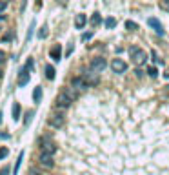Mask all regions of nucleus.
I'll return each instance as SVG.
<instances>
[{
    "label": "nucleus",
    "instance_id": "17",
    "mask_svg": "<svg viewBox=\"0 0 169 175\" xmlns=\"http://www.w3.org/2000/svg\"><path fill=\"white\" fill-rule=\"evenodd\" d=\"M33 99H35V102H40V99H42V88H40V86L35 88V91H33Z\"/></svg>",
    "mask_w": 169,
    "mask_h": 175
},
{
    "label": "nucleus",
    "instance_id": "13",
    "mask_svg": "<svg viewBox=\"0 0 169 175\" xmlns=\"http://www.w3.org/2000/svg\"><path fill=\"white\" fill-rule=\"evenodd\" d=\"M85 22H87L85 15H82V13L76 15V18H75V28H76V29H82V28L85 26Z\"/></svg>",
    "mask_w": 169,
    "mask_h": 175
},
{
    "label": "nucleus",
    "instance_id": "36",
    "mask_svg": "<svg viewBox=\"0 0 169 175\" xmlns=\"http://www.w3.org/2000/svg\"><path fill=\"white\" fill-rule=\"evenodd\" d=\"M0 77H2V69H0Z\"/></svg>",
    "mask_w": 169,
    "mask_h": 175
},
{
    "label": "nucleus",
    "instance_id": "8",
    "mask_svg": "<svg viewBox=\"0 0 169 175\" xmlns=\"http://www.w3.org/2000/svg\"><path fill=\"white\" fill-rule=\"evenodd\" d=\"M71 88H75L76 91L80 93V91H84V90H87L89 86H87V82H85L84 77H75L73 80H71Z\"/></svg>",
    "mask_w": 169,
    "mask_h": 175
},
{
    "label": "nucleus",
    "instance_id": "23",
    "mask_svg": "<svg viewBox=\"0 0 169 175\" xmlns=\"http://www.w3.org/2000/svg\"><path fill=\"white\" fill-rule=\"evenodd\" d=\"M46 37H47V28L44 26L42 29L38 31V39H46Z\"/></svg>",
    "mask_w": 169,
    "mask_h": 175
},
{
    "label": "nucleus",
    "instance_id": "11",
    "mask_svg": "<svg viewBox=\"0 0 169 175\" xmlns=\"http://www.w3.org/2000/svg\"><path fill=\"white\" fill-rule=\"evenodd\" d=\"M49 55H51V59H53V60H60V57H62V46H60V44H56V46H53V48H51V51H49Z\"/></svg>",
    "mask_w": 169,
    "mask_h": 175
},
{
    "label": "nucleus",
    "instance_id": "14",
    "mask_svg": "<svg viewBox=\"0 0 169 175\" xmlns=\"http://www.w3.org/2000/svg\"><path fill=\"white\" fill-rule=\"evenodd\" d=\"M64 93H65V95H67V99H71V100H76V99H78V91H76V90H75V88H64L62 90Z\"/></svg>",
    "mask_w": 169,
    "mask_h": 175
},
{
    "label": "nucleus",
    "instance_id": "30",
    "mask_svg": "<svg viewBox=\"0 0 169 175\" xmlns=\"http://www.w3.org/2000/svg\"><path fill=\"white\" fill-rule=\"evenodd\" d=\"M31 117H33V111H31V113H27V117H26V124L31 122Z\"/></svg>",
    "mask_w": 169,
    "mask_h": 175
},
{
    "label": "nucleus",
    "instance_id": "12",
    "mask_svg": "<svg viewBox=\"0 0 169 175\" xmlns=\"http://www.w3.org/2000/svg\"><path fill=\"white\" fill-rule=\"evenodd\" d=\"M84 79H85V82H87V86L91 88V86H95V84H98V77H96V73H85L84 75Z\"/></svg>",
    "mask_w": 169,
    "mask_h": 175
},
{
    "label": "nucleus",
    "instance_id": "25",
    "mask_svg": "<svg viewBox=\"0 0 169 175\" xmlns=\"http://www.w3.org/2000/svg\"><path fill=\"white\" fill-rule=\"evenodd\" d=\"M7 153H9V150H7V148H0V159H6Z\"/></svg>",
    "mask_w": 169,
    "mask_h": 175
},
{
    "label": "nucleus",
    "instance_id": "29",
    "mask_svg": "<svg viewBox=\"0 0 169 175\" xmlns=\"http://www.w3.org/2000/svg\"><path fill=\"white\" fill-rule=\"evenodd\" d=\"M6 6H7V2H6V0H2V2H0V11L6 9Z\"/></svg>",
    "mask_w": 169,
    "mask_h": 175
},
{
    "label": "nucleus",
    "instance_id": "2",
    "mask_svg": "<svg viewBox=\"0 0 169 175\" xmlns=\"http://www.w3.org/2000/svg\"><path fill=\"white\" fill-rule=\"evenodd\" d=\"M33 69V59L27 60V64L20 69V75H18V86H26L29 82V71Z\"/></svg>",
    "mask_w": 169,
    "mask_h": 175
},
{
    "label": "nucleus",
    "instance_id": "18",
    "mask_svg": "<svg viewBox=\"0 0 169 175\" xmlns=\"http://www.w3.org/2000/svg\"><path fill=\"white\" fill-rule=\"evenodd\" d=\"M46 77H47L49 80H53L55 79V68L53 66H46Z\"/></svg>",
    "mask_w": 169,
    "mask_h": 175
},
{
    "label": "nucleus",
    "instance_id": "4",
    "mask_svg": "<svg viewBox=\"0 0 169 175\" xmlns=\"http://www.w3.org/2000/svg\"><path fill=\"white\" fill-rule=\"evenodd\" d=\"M64 121H65V117H64L62 111H58V113H51V115H49V119H47V122H49L51 128H62Z\"/></svg>",
    "mask_w": 169,
    "mask_h": 175
},
{
    "label": "nucleus",
    "instance_id": "28",
    "mask_svg": "<svg viewBox=\"0 0 169 175\" xmlns=\"http://www.w3.org/2000/svg\"><path fill=\"white\" fill-rule=\"evenodd\" d=\"M9 173V168H7V166H4V168H2V172H0V175H7Z\"/></svg>",
    "mask_w": 169,
    "mask_h": 175
},
{
    "label": "nucleus",
    "instance_id": "35",
    "mask_svg": "<svg viewBox=\"0 0 169 175\" xmlns=\"http://www.w3.org/2000/svg\"><path fill=\"white\" fill-rule=\"evenodd\" d=\"M0 122H2V113H0Z\"/></svg>",
    "mask_w": 169,
    "mask_h": 175
},
{
    "label": "nucleus",
    "instance_id": "33",
    "mask_svg": "<svg viewBox=\"0 0 169 175\" xmlns=\"http://www.w3.org/2000/svg\"><path fill=\"white\" fill-rule=\"evenodd\" d=\"M4 20H6V17H0V24H2Z\"/></svg>",
    "mask_w": 169,
    "mask_h": 175
},
{
    "label": "nucleus",
    "instance_id": "26",
    "mask_svg": "<svg viewBox=\"0 0 169 175\" xmlns=\"http://www.w3.org/2000/svg\"><path fill=\"white\" fill-rule=\"evenodd\" d=\"M29 175H44V173L40 170H36V168H31V170H29Z\"/></svg>",
    "mask_w": 169,
    "mask_h": 175
},
{
    "label": "nucleus",
    "instance_id": "10",
    "mask_svg": "<svg viewBox=\"0 0 169 175\" xmlns=\"http://www.w3.org/2000/svg\"><path fill=\"white\" fill-rule=\"evenodd\" d=\"M40 153H46V155H51L53 157L55 153H56V144L55 142H51V141H44L42 146H40Z\"/></svg>",
    "mask_w": 169,
    "mask_h": 175
},
{
    "label": "nucleus",
    "instance_id": "32",
    "mask_svg": "<svg viewBox=\"0 0 169 175\" xmlns=\"http://www.w3.org/2000/svg\"><path fill=\"white\" fill-rule=\"evenodd\" d=\"M9 135H6V133H0V139H7Z\"/></svg>",
    "mask_w": 169,
    "mask_h": 175
},
{
    "label": "nucleus",
    "instance_id": "34",
    "mask_svg": "<svg viewBox=\"0 0 169 175\" xmlns=\"http://www.w3.org/2000/svg\"><path fill=\"white\" fill-rule=\"evenodd\" d=\"M166 79H169V69H167V73H166Z\"/></svg>",
    "mask_w": 169,
    "mask_h": 175
},
{
    "label": "nucleus",
    "instance_id": "24",
    "mask_svg": "<svg viewBox=\"0 0 169 175\" xmlns=\"http://www.w3.org/2000/svg\"><path fill=\"white\" fill-rule=\"evenodd\" d=\"M160 8L166 9V11H169V0H160Z\"/></svg>",
    "mask_w": 169,
    "mask_h": 175
},
{
    "label": "nucleus",
    "instance_id": "5",
    "mask_svg": "<svg viewBox=\"0 0 169 175\" xmlns=\"http://www.w3.org/2000/svg\"><path fill=\"white\" fill-rule=\"evenodd\" d=\"M71 102H73V100L67 99V95L64 91H60L58 97H56V110H60V111H62V110H67V108L71 106Z\"/></svg>",
    "mask_w": 169,
    "mask_h": 175
},
{
    "label": "nucleus",
    "instance_id": "31",
    "mask_svg": "<svg viewBox=\"0 0 169 175\" xmlns=\"http://www.w3.org/2000/svg\"><path fill=\"white\" fill-rule=\"evenodd\" d=\"M4 60H6V53H4V51H0V64H2Z\"/></svg>",
    "mask_w": 169,
    "mask_h": 175
},
{
    "label": "nucleus",
    "instance_id": "1",
    "mask_svg": "<svg viewBox=\"0 0 169 175\" xmlns=\"http://www.w3.org/2000/svg\"><path fill=\"white\" fill-rule=\"evenodd\" d=\"M129 57H131V60L135 62L137 66H142V64L147 62L146 51H144L142 48H138V46H131V48H129Z\"/></svg>",
    "mask_w": 169,
    "mask_h": 175
},
{
    "label": "nucleus",
    "instance_id": "27",
    "mask_svg": "<svg viewBox=\"0 0 169 175\" xmlns=\"http://www.w3.org/2000/svg\"><path fill=\"white\" fill-rule=\"evenodd\" d=\"M91 37H93V33H91V31H89V33H84V35H82V39H84V40H89Z\"/></svg>",
    "mask_w": 169,
    "mask_h": 175
},
{
    "label": "nucleus",
    "instance_id": "20",
    "mask_svg": "<svg viewBox=\"0 0 169 175\" xmlns=\"http://www.w3.org/2000/svg\"><path fill=\"white\" fill-rule=\"evenodd\" d=\"M126 28H127L129 31H137V29H138V26H137V24H135L133 20H127V22H126Z\"/></svg>",
    "mask_w": 169,
    "mask_h": 175
},
{
    "label": "nucleus",
    "instance_id": "3",
    "mask_svg": "<svg viewBox=\"0 0 169 175\" xmlns=\"http://www.w3.org/2000/svg\"><path fill=\"white\" fill-rule=\"evenodd\" d=\"M106 68H107V60L104 57H96V59H93L91 64H89V69L93 73H100V71H104Z\"/></svg>",
    "mask_w": 169,
    "mask_h": 175
},
{
    "label": "nucleus",
    "instance_id": "9",
    "mask_svg": "<svg viewBox=\"0 0 169 175\" xmlns=\"http://www.w3.org/2000/svg\"><path fill=\"white\" fill-rule=\"evenodd\" d=\"M38 162H40V166H42L44 170H51L55 166V161L51 155H46V153H40V157H38Z\"/></svg>",
    "mask_w": 169,
    "mask_h": 175
},
{
    "label": "nucleus",
    "instance_id": "7",
    "mask_svg": "<svg viewBox=\"0 0 169 175\" xmlns=\"http://www.w3.org/2000/svg\"><path fill=\"white\" fill-rule=\"evenodd\" d=\"M111 69L115 73H118V75H122V73L127 71V64L122 59H113V62H111Z\"/></svg>",
    "mask_w": 169,
    "mask_h": 175
},
{
    "label": "nucleus",
    "instance_id": "21",
    "mask_svg": "<svg viewBox=\"0 0 169 175\" xmlns=\"http://www.w3.org/2000/svg\"><path fill=\"white\" fill-rule=\"evenodd\" d=\"M22 159H24V153L18 155V161H17V164H15V172H13L15 175L18 173V168H20V164H22Z\"/></svg>",
    "mask_w": 169,
    "mask_h": 175
},
{
    "label": "nucleus",
    "instance_id": "6",
    "mask_svg": "<svg viewBox=\"0 0 169 175\" xmlns=\"http://www.w3.org/2000/svg\"><path fill=\"white\" fill-rule=\"evenodd\" d=\"M147 24L155 29V33L158 35V37H164L166 35V31H164V26H162V22L158 20V18H155V17H151V18H147Z\"/></svg>",
    "mask_w": 169,
    "mask_h": 175
},
{
    "label": "nucleus",
    "instance_id": "16",
    "mask_svg": "<svg viewBox=\"0 0 169 175\" xmlns=\"http://www.w3.org/2000/svg\"><path fill=\"white\" fill-rule=\"evenodd\" d=\"M100 22H102V17H100V13H93V17H91V26H93V28H96Z\"/></svg>",
    "mask_w": 169,
    "mask_h": 175
},
{
    "label": "nucleus",
    "instance_id": "19",
    "mask_svg": "<svg viewBox=\"0 0 169 175\" xmlns=\"http://www.w3.org/2000/svg\"><path fill=\"white\" fill-rule=\"evenodd\" d=\"M115 26H116V20L113 18V17H109V18H106V28H107V29H113Z\"/></svg>",
    "mask_w": 169,
    "mask_h": 175
},
{
    "label": "nucleus",
    "instance_id": "15",
    "mask_svg": "<svg viewBox=\"0 0 169 175\" xmlns=\"http://www.w3.org/2000/svg\"><path fill=\"white\" fill-rule=\"evenodd\" d=\"M13 119H15V121L20 119V104H18V102L13 104Z\"/></svg>",
    "mask_w": 169,
    "mask_h": 175
},
{
    "label": "nucleus",
    "instance_id": "22",
    "mask_svg": "<svg viewBox=\"0 0 169 175\" xmlns=\"http://www.w3.org/2000/svg\"><path fill=\"white\" fill-rule=\"evenodd\" d=\"M147 75H149V77H153V79H155V77H157V75H158V69H157V68H153V66H151V68H149V69H147Z\"/></svg>",
    "mask_w": 169,
    "mask_h": 175
}]
</instances>
